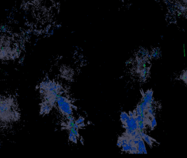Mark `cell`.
<instances>
[{"label":"cell","mask_w":187,"mask_h":158,"mask_svg":"<svg viewBox=\"0 0 187 158\" xmlns=\"http://www.w3.org/2000/svg\"><path fill=\"white\" fill-rule=\"evenodd\" d=\"M178 10H180V12H181L182 13H185L187 12V6L184 4H179L178 5Z\"/></svg>","instance_id":"cell-4"},{"label":"cell","mask_w":187,"mask_h":158,"mask_svg":"<svg viewBox=\"0 0 187 158\" xmlns=\"http://www.w3.org/2000/svg\"><path fill=\"white\" fill-rule=\"evenodd\" d=\"M181 1L183 4L187 6V0H181Z\"/></svg>","instance_id":"cell-5"},{"label":"cell","mask_w":187,"mask_h":158,"mask_svg":"<svg viewBox=\"0 0 187 158\" xmlns=\"http://www.w3.org/2000/svg\"><path fill=\"white\" fill-rule=\"evenodd\" d=\"M129 114L125 113V112H123L121 114V116H120V118H121V121L122 123V124H123L129 118Z\"/></svg>","instance_id":"cell-2"},{"label":"cell","mask_w":187,"mask_h":158,"mask_svg":"<svg viewBox=\"0 0 187 158\" xmlns=\"http://www.w3.org/2000/svg\"><path fill=\"white\" fill-rule=\"evenodd\" d=\"M57 103L58 104L59 109L61 110V113L64 115L66 117L72 115V106L69 100H68L65 97L59 95L57 97Z\"/></svg>","instance_id":"cell-1"},{"label":"cell","mask_w":187,"mask_h":158,"mask_svg":"<svg viewBox=\"0 0 187 158\" xmlns=\"http://www.w3.org/2000/svg\"><path fill=\"white\" fill-rule=\"evenodd\" d=\"M180 80L183 81L184 83L187 85V70H184L182 72V74L180 75Z\"/></svg>","instance_id":"cell-3"}]
</instances>
